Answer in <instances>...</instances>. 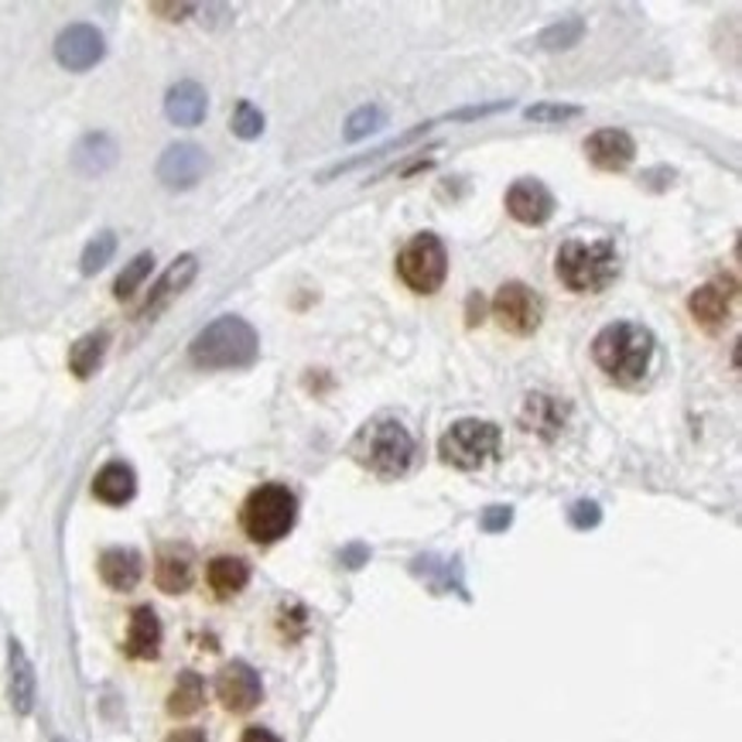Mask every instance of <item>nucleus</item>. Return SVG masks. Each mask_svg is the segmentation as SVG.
Wrapping results in <instances>:
<instances>
[{"instance_id": "nucleus-22", "label": "nucleus", "mask_w": 742, "mask_h": 742, "mask_svg": "<svg viewBox=\"0 0 742 742\" xmlns=\"http://www.w3.org/2000/svg\"><path fill=\"white\" fill-rule=\"evenodd\" d=\"M206 578H210V588L216 596L229 599L247 588L250 582V565L243 558H234V554H223V558H213L210 569H206Z\"/></svg>"}, {"instance_id": "nucleus-19", "label": "nucleus", "mask_w": 742, "mask_h": 742, "mask_svg": "<svg viewBox=\"0 0 742 742\" xmlns=\"http://www.w3.org/2000/svg\"><path fill=\"white\" fill-rule=\"evenodd\" d=\"M206 110H210V96H206V89H202L199 83H192V80L171 86L168 96H165V113L178 127L202 123V120H206Z\"/></svg>"}, {"instance_id": "nucleus-28", "label": "nucleus", "mask_w": 742, "mask_h": 742, "mask_svg": "<svg viewBox=\"0 0 742 742\" xmlns=\"http://www.w3.org/2000/svg\"><path fill=\"white\" fill-rule=\"evenodd\" d=\"M151 267H155V253H137V258L123 267V274L117 277V285H113V295L120 301L131 298L141 285H144V277L151 274Z\"/></svg>"}, {"instance_id": "nucleus-34", "label": "nucleus", "mask_w": 742, "mask_h": 742, "mask_svg": "<svg viewBox=\"0 0 742 742\" xmlns=\"http://www.w3.org/2000/svg\"><path fill=\"white\" fill-rule=\"evenodd\" d=\"M510 524H514V510H510V506H490V510L482 514V520H479V527H482V530H490V534L506 530Z\"/></svg>"}, {"instance_id": "nucleus-10", "label": "nucleus", "mask_w": 742, "mask_h": 742, "mask_svg": "<svg viewBox=\"0 0 742 742\" xmlns=\"http://www.w3.org/2000/svg\"><path fill=\"white\" fill-rule=\"evenodd\" d=\"M104 52H107V41L93 28V24H69L56 41V59L69 72L93 69L99 59H104Z\"/></svg>"}, {"instance_id": "nucleus-27", "label": "nucleus", "mask_w": 742, "mask_h": 742, "mask_svg": "<svg viewBox=\"0 0 742 742\" xmlns=\"http://www.w3.org/2000/svg\"><path fill=\"white\" fill-rule=\"evenodd\" d=\"M585 35V21L582 17H565V21H558L551 24V28H544L541 35H537V48H548V52H558V48H572L578 45Z\"/></svg>"}, {"instance_id": "nucleus-6", "label": "nucleus", "mask_w": 742, "mask_h": 742, "mask_svg": "<svg viewBox=\"0 0 742 742\" xmlns=\"http://www.w3.org/2000/svg\"><path fill=\"white\" fill-rule=\"evenodd\" d=\"M496 452H500V428L493 421H479V418L455 421L439 442V455L463 472L493 463Z\"/></svg>"}, {"instance_id": "nucleus-2", "label": "nucleus", "mask_w": 742, "mask_h": 742, "mask_svg": "<svg viewBox=\"0 0 742 742\" xmlns=\"http://www.w3.org/2000/svg\"><path fill=\"white\" fill-rule=\"evenodd\" d=\"M261 339L240 315H223L199 332L189 346L192 363L202 370H243L258 360Z\"/></svg>"}, {"instance_id": "nucleus-14", "label": "nucleus", "mask_w": 742, "mask_h": 742, "mask_svg": "<svg viewBox=\"0 0 742 742\" xmlns=\"http://www.w3.org/2000/svg\"><path fill=\"white\" fill-rule=\"evenodd\" d=\"M195 271H199V261L192 258V253H182V258H178L165 274H161V280L155 288H151V295H147V301H144V309H141V315L144 319H155L165 304L171 301V298H178L182 295L189 285H192V277H195Z\"/></svg>"}, {"instance_id": "nucleus-26", "label": "nucleus", "mask_w": 742, "mask_h": 742, "mask_svg": "<svg viewBox=\"0 0 742 742\" xmlns=\"http://www.w3.org/2000/svg\"><path fill=\"white\" fill-rule=\"evenodd\" d=\"M687 309L702 325L715 328V325H722V319L729 315V291H722L719 285H705L687 298Z\"/></svg>"}, {"instance_id": "nucleus-21", "label": "nucleus", "mask_w": 742, "mask_h": 742, "mask_svg": "<svg viewBox=\"0 0 742 742\" xmlns=\"http://www.w3.org/2000/svg\"><path fill=\"white\" fill-rule=\"evenodd\" d=\"M134 493H137V476L127 463H107L93 479V496L99 503L123 506L134 500Z\"/></svg>"}, {"instance_id": "nucleus-30", "label": "nucleus", "mask_w": 742, "mask_h": 742, "mask_svg": "<svg viewBox=\"0 0 742 742\" xmlns=\"http://www.w3.org/2000/svg\"><path fill=\"white\" fill-rule=\"evenodd\" d=\"M229 127H234V134H237V137L253 141V137H261V131H264V113H261L258 107H253L250 99H243V104H237Z\"/></svg>"}, {"instance_id": "nucleus-1", "label": "nucleus", "mask_w": 742, "mask_h": 742, "mask_svg": "<svg viewBox=\"0 0 742 742\" xmlns=\"http://www.w3.org/2000/svg\"><path fill=\"white\" fill-rule=\"evenodd\" d=\"M654 352H657L654 332L636 322H612L593 343V356H596L599 370L609 380L623 383V387H636V383L647 380V373L654 367Z\"/></svg>"}, {"instance_id": "nucleus-40", "label": "nucleus", "mask_w": 742, "mask_h": 742, "mask_svg": "<svg viewBox=\"0 0 742 742\" xmlns=\"http://www.w3.org/2000/svg\"><path fill=\"white\" fill-rule=\"evenodd\" d=\"M52 742H65V739H62V735H56V739H52Z\"/></svg>"}, {"instance_id": "nucleus-36", "label": "nucleus", "mask_w": 742, "mask_h": 742, "mask_svg": "<svg viewBox=\"0 0 742 742\" xmlns=\"http://www.w3.org/2000/svg\"><path fill=\"white\" fill-rule=\"evenodd\" d=\"M165 742H206V735H202L199 729H178V732H171Z\"/></svg>"}, {"instance_id": "nucleus-31", "label": "nucleus", "mask_w": 742, "mask_h": 742, "mask_svg": "<svg viewBox=\"0 0 742 742\" xmlns=\"http://www.w3.org/2000/svg\"><path fill=\"white\" fill-rule=\"evenodd\" d=\"M383 123H387V113H383L380 107H360L346 120V141H360V137L380 131Z\"/></svg>"}, {"instance_id": "nucleus-4", "label": "nucleus", "mask_w": 742, "mask_h": 742, "mask_svg": "<svg viewBox=\"0 0 742 742\" xmlns=\"http://www.w3.org/2000/svg\"><path fill=\"white\" fill-rule=\"evenodd\" d=\"M415 455H418V445L411 439V431L391 418L367 428L360 434V442H356V458L383 479H400L411 472Z\"/></svg>"}, {"instance_id": "nucleus-16", "label": "nucleus", "mask_w": 742, "mask_h": 742, "mask_svg": "<svg viewBox=\"0 0 742 742\" xmlns=\"http://www.w3.org/2000/svg\"><path fill=\"white\" fill-rule=\"evenodd\" d=\"M195 575V558L185 544H168L158 551V565H155V582L161 593L178 596L192 585Z\"/></svg>"}, {"instance_id": "nucleus-38", "label": "nucleus", "mask_w": 742, "mask_h": 742, "mask_svg": "<svg viewBox=\"0 0 742 742\" xmlns=\"http://www.w3.org/2000/svg\"><path fill=\"white\" fill-rule=\"evenodd\" d=\"M482 322V298L479 295H469V325Z\"/></svg>"}, {"instance_id": "nucleus-29", "label": "nucleus", "mask_w": 742, "mask_h": 742, "mask_svg": "<svg viewBox=\"0 0 742 742\" xmlns=\"http://www.w3.org/2000/svg\"><path fill=\"white\" fill-rule=\"evenodd\" d=\"M117 253V237L110 234V229H104V234H96L89 243H86V250H83V274H99L104 271L107 264H110V258Z\"/></svg>"}, {"instance_id": "nucleus-13", "label": "nucleus", "mask_w": 742, "mask_h": 742, "mask_svg": "<svg viewBox=\"0 0 742 742\" xmlns=\"http://www.w3.org/2000/svg\"><path fill=\"white\" fill-rule=\"evenodd\" d=\"M585 155L602 171H623L636 158V144L620 127H606V131H596L585 141Z\"/></svg>"}, {"instance_id": "nucleus-17", "label": "nucleus", "mask_w": 742, "mask_h": 742, "mask_svg": "<svg viewBox=\"0 0 742 742\" xmlns=\"http://www.w3.org/2000/svg\"><path fill=\"white\" fill-rule=\"evenodd\" d=\"M144 575V558L134 548H110L99 554V578H104L113 593H131Z\"/></svg>"}, {"instance_id": "nucleus-12", "label": "nucleus", "mask_w": 742, "mask_h": 742, "mask_svg": "<svg viewBox=\"0 0 742 742\" xmlns=\"http://www.w3.org/2000/svg\"><path fill=\"white\" fill-rule=\"evenodd\" d=\"M506 210L524 226H544L554 216V195L537 178H520L506 192Z\"/></svg>"}, {"instance_id": "nucleus-33", "label": "nucleus", "mask_w": 742, "mask_h": 742, "mask_svg": "<svg viewBox=\"0 0 742 742\" xmlns=\"http://www.w3.org/2000/svg\"><path fill=\"white\" fill-rule=\"evenodd\" d=\"M569 520H572V527L588 530V527H596V524L602 520V510H599V503H593V500H578V503H572V510H569Z\"/></svg>"}, {"instance_id": "nucleus-39", "label": "nucleus", "mask_w": 742, "mask_h": 742, "mask_svg": "<svg viewBox=\"0 0 742 742\" xmlns=\"http://www.w3.org/2000/svg\"><path fill=\"white\" fill-rule=\"evenodd\" d=\"M158 14H192L195 8L192 4H155Z\"/></svg>"}, {"instance_id": "nucleus-25", "label": "nucleus", "mask_w": 742, "mask_h": 742, "mask_svg": "<svg viewBox=\"0 0 742 742\" xmlns=\"http://www.w3.org/2000/svg\"><path fill=\"white\" fill-rule=\"evenodd\" d=\"M107 343H110L107 332H89V336L75 339V346L69 349V370L75 376H93L107 356Z\"/></svg>"}, {"instance_id": "nucleus-24", "label": "nucleus", "mask_w": 742, "mask_h": 742, "mask_svg": "<svg viewBox=\"0 0 742 742\" xmlns=\"http://www.w3.org/2000/svg\"><path fill=\"white\" fill-rule=\"evenodd\" d=\"M202 702H206V684H202V678L195 671L178 674L171 695H168V711L175 719H189V715H195L202 708Z\"/></svg>"}, {"instance_id": "nucleus-15", "label": "nucleus", "mask_w": 742, "mask_h": 742, "mask_svg": "<svg viewBox=\"0 0 742 742\" xmlns=\"http://www.w3.org/2000/svg\"><path fill=\"white\" fill-rule=\"evenodd\" d=\"M8 695H11V705L17 715H28L35 708V663L28 660V654H24V647L17 644V639H11L8 644Z\"/></svg>"}, {"instance_id": "nucleus-8", "label": "nucleus", "mask_w": 742, "mask_h": 742, "mask_svg": "<svg viewBox=\"0 0 742 742\" xmlns=\"http://www.w3.org/2000/svg\"><path fill=\"white\" fill-rule=\"evenodd\" d=\"M541 312H544L541 298H537L527 285H520V280H510V285H503L493 298V315L500 319V325L506 332H514V336H530V332H537Z\"/></svg>"}, {"instance_id": "nucleus-37", "label": "nucleus", "mask_w": 742, "mask_h": 742, "mask_svg": "<svg viewBox=\"0 0 742 742\" xmlns=\"http://www.w3.org/2000/svg\"><path fill=\"white\" fill-rule=\"evenodd\" d=\"M363 558H367V548H363V544H352V548L343 554V561H346L349 569H360V561H363Z\"/></svg>"}, {"instance_id": "nucleus-3", "label": "nucleus", "mask_w": 742, "mask_h": 742, "mask_svg": "<svg viewBox=\"0 0 742 742\" xmlns=\"http://www.w3.org/2000/svg\"><path fill=\"white\" fill-rule=\"evenodd\" d=\"M558 280L575 295H599L620 274V253L612 240H565L554 258Z\"/></svg>"}, {"instance_id": "nucleus-20", "label": "nucleus", "mask_w": 742, "mask_h": 742, "mask_svg": "<svg viewBox=\"0 0 742 742\" xmlns=\"http://www.w3.org/2000/svg\"><path fill=\"white\" fill-rule=\"evenodd\" d=\"M113 165H117V141L110 134H104V131L86 134L72 151V168L80 175H86V178L107 175Z\"/></svg>"}, {"instance_id": "nucleus-7", "label": "nucleus", "mask_w": 742, "mask_h": 742, "mask_svg": "<svg viewBox=\"0 0 742 742\" xmlns=\"http://www.w3.org/2000/svg\"><path fill=\"white\" fill-rule=\"evenodd\" d=\"M397 274L411 291L418 295H434L445 285L448 274V253L445 243L434 234H418L411 243L400 250L397 258Z\"/></svg>"}, {"instance_id": "nucleus-35", "label": "nucleus", "mask_w": 742, "mask_h": 742, "mask_svg": "<svg viewBox=\"0 0 742 742\" xmlns=\"http://www.w3.org/2000/svg\"><path fill=\"white\" fill-rule=\"evenodd\" d=\"M240 742H280L274 732H267V729H261V726H253V729H247L243 732V739Z\"/></svg>"}, {"instance_id": "nucleus-32", "label": "nucleus", "mask_w": 742, "mask_h": 742, "mask_svg": "<svg viewBox=\"0 0 742 742\" xmlns=\"http://www.w3.org/2000/svg\"><path fill=\"white\" fill-rule=\"evenodd\" d=\"M578 113H582L578 107H565V104H534V107H527V120H537V123H561V120H572Z\"/></svg>"}, {"instance_id": "nucleus-5", "label": "nucleus", "mask_w": 742, "mask_h": 742, "mask_svg": "<svg viewBox=\"0 0 742 742\" xmlns=\"http://www.w3.org/2000/svg\"><path fill=\"white\" fill-rule=\"evenodd\" d=\"M298 517V500L288 486L267 482L261 490H253L243 503V530L250 541L274 544L280 537H288Z\"/></svg>"}, {"instance_id": "nucleus-11", "label": "nucleus", "mask_w": 742, "mask_h": 742, "mask_svg": "<svg viewBox=\"0 0 742 742\" xmlns=\"http://www.w3.org/2000/svg\"><path fill=\"white\" fill-rule=\"evenodd\" d=\"M210 171V158L199 144H171L158 158V178L168 189H192L202 182V175Z\"/></svg>"}, {"instance_id": "nucleus-23", "label": "nucleus", "mask_w": 742, "mask_h": 742, "mask_svg": "<svg viewBox=\"0 0 742 742\" xmlns=\"http://www.w3.org/2000/svg\"><path fill=\"white\" fill-rule=\"evenodd\" d=\"M524 424H527V431H537L541 439L551 442L561 431V424H565V407H561L554 397L534 394V397H527V407H524Z\"/></svg>"}, {"instance_id": "nucleus-9", "label": "nucleus", "mask_w": 742, "mask_h": 742, "mask_svg": "<svg viewBox=\"0 0 742 742\" xmlns=\"http://www.w3.org/2000/svg\"><path fill=\"white\" fill-rule=\"evenodd\" d=\"M216 695H219L226 711H237V715L253 711L264 698L261 674L253 671L250 663H243V660L226 663V668L219 671V678H216Z\"/></svg>"}, {"instance_id": "nucleus-18", "label": "nucleus", "mask_w": 742, "mask_h": 742, "mask_svg": "<svg viewBox=\"0 0 742 742\" xmlns=\"http://www.w3.org/2000/svg\"><path fill=\"white\" fill-rule=\"evenodd\" d=\"M161 650V620L151 606H137L127 626V654L134 660H155Z\"/></svg>"}]
</instances>
